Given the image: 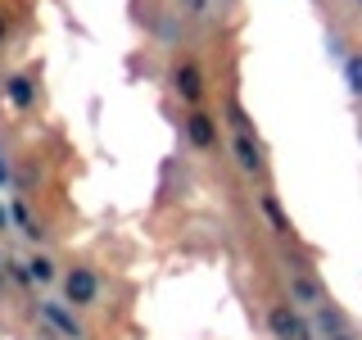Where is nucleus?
<instances>
[{
  "mask_svg": "<svg viewBox=\"0 0 362 340\" xmlns=\"http://www.w3.org/2000/svg\"><path fill=\"white\" fill-rule=\"evenodd\" d=\"M339 68H344V82H349V91L362 100V50H349L344 60H339Z\"/></svg>",
  "mask_w": 362,
  "mask_h": 340,
  "instance_id": "nucleus-12",
  "label": "nucleus"
},
{
  "mask_svg": "<svg viewBox=\"0 0 362 340\" xmlns=\"http://www.w3.org/2000/svg\"><path fill=\"white\" fill-rule=\"evenodd\" d=\"M37 313H41V322H45V332H50V336H59V340H86V327H82V317L73 313V304L41 300Z\"/></svg>",
  "mask_w": 362,
  "mask_h": 340,
  "instance_id": "nucleus-5",
  "label": "nucleus"
},
{
  "mask_svg": "<svg viewBox=\"0 0 362 340\" xmlns=\"http://www.w3.org/2000/svg\"><path fill=\"white\" fill-rule=\"evenodd\" d=\"M308 317H313V332H317V340H326V336L344 332V327H354V322H349V313H339L335 304H322V309L308 313Z\"/></svg>",
  "mask_w": 362,
  "mask_h": 340,
  "instance_id": "nucleus-9",
  "label": "nucleus"
},
{
  "mask_svg": "<svg viewBox=\"0 0 362 340\" xmlns=\"http://www.w3.org/2000/svg\"><path fill=\"white\" fill-rule=\"evenodd\" d=\"M226 118H231V128L235 132H245V136H254V123L245 118V109H240V100H231V105H226Z\"/></svg>",
  "mask_w": 362,
  "mask_h": 340,
  "instance_id": "nucleus-14",
  "label": "nucleus"
},
{
  "mask_svg": "<svg viewBox=\"0 0 362 340\" xmlns=\"http://www.w3.org/2000/svg\"><path fill=\"white\" fill-rule=\"evenodd\" d=\"M100 300V272L90 264H77L64 272V304H73V309H95Z\"/></svg>",
  "mask_w": 362,
  "mask_h": 340,
  "instance_id": "nucleus-4",
  "label": "nucleus"
},
{
  "mask_svg": "<svg viewBox=\"0 0 362 340\" xmlns=\"http://www.w3.org/2000/svg\"><path fill=\"white\" fill-rule=\"evenodd\" d=\"M286 300H290L299 313H317L322 304H331V295H326V286H322V281H317L303 264H290V268H286Z\"/></svg>",
  "mask_w": 362,
  "mask_h": 340,
  "instance_id": "nucleus-1",
  "label": "nucleus"
},
{
  "mask_svg": "<svg viewBox=\"0 0 362 340\" xmlns=\"http://www.w3.org/2000/svg\"><path fill=\"white\" fill-rule=\"evenodd\" d=\"M258 209H263V218L272 222V232L290 241V236H294V222H290V213L281 209V196H276V191H263V196H258Z\"/></svg>",
  "mask_w": 362,
  "mask_h": 340,
  "instance_id": "nucleus-8",
  "label": "nucleus"
},
{
  "mask_svg": "<svg viewBox=\"0 0 362 340\" xmlns=\"http://www.w3.org/2000/svg\"><path fill=\"white\" fill-rule=\"evenodd\" d=\"M9 218H14V227H18L23 236H28V241H45V227H41L37 218H32V209H28L23 200H14V209H9Z\"/></svg>",
  "mask_w": 362,
  "mask_h": 340,
  "instance_id": "nucleus-11",
  "label": "nucleus"
},
{
  "mask_svg": "<svg viewBox=\"0 0 362 340\" xmlns=\"http://www.w3.org/2000/svg\"><path fill=\"white\" fill-rule=\"evenodd\" d=\"M173 96L181 100L186 109H199L204 105V96H209V82H204V68L195 64V60H177L173 64Z\"/></svg>",
  "mask_w": 362,
  "mask_h": 340,
  "instance_id": "nucleus-3",
  "label": "nucleus"
},
{
  "mask_svg": "<svg viewBox=\"0 0 362 340\" xmlns=\"http://www.w3.org/2000/svg\"><path fill=\"white\" fill-rule=\"evenodd\" d=\"M9 227H14V218H9V209L0 204V232H9Z\"/></svg>",
  "mask_w": 362,
  "mask_h": 340,
  "instance_id": "nucleus-18",
  "label": "nucleus"
},
{
  "mask_svg": "<svg viewBox=\"0 0 362 340\" xmlns=\"http://www.w3.org/2000/svg\"><path fill=\"white\" fill-rule=\"evenodd\" d=\"M358 5H362V0H358Z\"/></svg>",
  "mask_w": 362,
  "mask_h": 340,
  "instance_id": "nucleus-23",
  "label": "nucleus"
},
{
  "mask_svg": "<svg viewBox=\"0 0 362 340\" xmlns=\"http://www.w3.org/2000/svg\"><path fill=\"white\" fill-rule=\"evenodd\" d=\"M9 181V168H5V154H0V186H5Z\"/></svg>",
  "mask_w": 362,
  "mask_h": 340,
  "instance_id": "nucleus-19",
  "label": "nucleus"
},
{
  "mask_svg": "<svg viewBox=\"0 0 362 340\" xmlns=\"http://www.w3.org/2000/svg\"><path fill=\"white\" fill-rule=\"evenodd\" d=\"M28 277L37 281V286H50L59 272H54V259H45V254H37V259H28Z\"/></svg>",
  "mask_w": 362,
  "mask_h": 340,
  "instance_id": "nucleus-13",
  "label": "nucleus"
},
{
  "mask_svg": "<svg viewBox=\"0 0 362 340\" xmlns=\"http://www.w3.org/2000/svg\"><path fill=\"white\" fill-rule=\"evenodd\" d=\"M5 37H9V18L0 14V41H5Z\"/></svg>",
  "mask_w": 362,
  "mask_h": 340,
  "instance_id": "nucleus-20",
  "label": "nucleus"
},
{
  "mask_svg": "<svg viewBox=\"0 0 362 340\" xmlns=\"http://www.w3.org/2000/svg\"><path fill=\"white\" fill-rule=\"evenodd\" d=\"M209 5H213V0H209ZM226 5H235V0H218V9H226Z\"/></svg>",
  "mask_w": 362,
  "mask_h": 340,
  "instance_id": "nucleus-21",
  "label": "nucleus"
},
{
  "mask_svg": "<svg viewBox=\"0 0 362 340\" xmlns=\"http://www.w3.org/2000/svg\"><path fill=\"white\" fill-rule=\"evenodd\" d=\"M5 96H9V105H14V109H32V105H37V82H32L28 73H14L5 82Z\"/></svg>",
  "mask_w": 362,
  "mask_h": 340,
  "instance_id": "nucleus-10",
  "label": "nucleus"
},
{
  "mask_svg": "<svg viewBox=\"0 0 362 340\" xmlns=\"http://www.w3.org/2000/svg\"><path fill=\"white\" fill-rule=\"evenodd\" d=\"M267 336H272V340H317L313 317L299 313L290 300H276V304L267 309Z\"/></svg>",
  "mask_w": 362,
  "mask_h": 340,
  "instance_id": "nucleus-2",
  "label": "nucleus"
},
{
  "mask_svg": "<svg viewBox=\"0 0 362 340\" xmlns=\"http://www.w3.org/2000/svg\"><path fill=\"white\" fill-rule=\"evenodd\" d=\"M231 159H235V168H240V173L267 177V154H263V145H258V136L235 132V136H231Z\"/></svg>",
  "mask_w": 362,
  "mask_h": 340,
  "instance_id": "nucleus-7",
  "label": "nucleus"
},
{
  "mask_svg": "<svg viewBox=\"0 0 362 340\" xmlns=\"http://www.w3.org/2000/svg\"><path fill=\"white\" fill-rule=\"evenodd\" d=\"M173 5L190 18H209V0H173Z\"/></svg>",
  "mask_w": 362,
  "mask_h": 340,
  "instance_id": "nucleus-15",
  "label": "nucleus"
},
{
  "mask_svg": "<svg viewBox=\"0 0 362 340\" xmlns=\"http://www.w3.org/2000/svg\"><path fill=\"white\" fill-rule=\"evenodd\" d=\"M0 295H5V272H0Z\"/></svg>",
  "mask_w": 362,
  "mask_h": 340,
  "instance_id": "nucleus-22",
  "label": "nucleus"
},
{
  "mask_svg": "<svg viewBox=\"0 0 362 340\" xmlns=\"http://www.w3.org/2000/svg\"><path fill=\"white\" fill-rule=\"evenodd\" d=\"M181 128H186V141L195 145V150H218L222 123L213 118L209 109H190V113H186V123H181Z\"/></svg>",
  "mask_w": 362,
  "mask_h": 340,
  "instance_id": "nucleus-6",
  "label": "nucleus"
},
{
  "mask_svg": "<svg viewBox=\"0 0 362 340\" xmlns=\"http://www.w3.org/2000/svg\"><path fill=\"white\" fill-rule=\"evenodd\" d=\"M326 340H362L358 327H344V332H335V336H326Z\"/></svg>",
  "mask_w": 362,
  "mask_h": 340,
  "instance_id": "nucleus-17",
  "label": "nucleus"
},
{
  "mask_svg": "<svg viewBox=\"0 0 362 340\" xmlns=\"http://www.w3.org/2000/svg\"><path fill=\"white\" fill-rule=\"evenodd\" d=\"M9 277L23 281V286H32V277H28V264H9Z\"/></svg>",
  "mask_w": 362,
  "mask_h": 340,
  "instance_id": "nucleus-16",
  "label": "nucleus"
}]
</instances>
